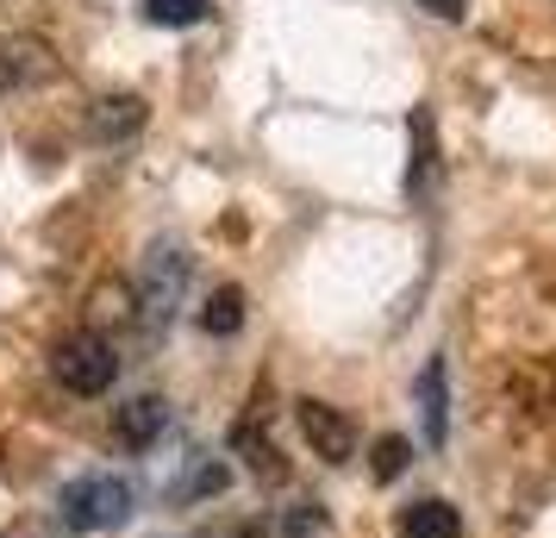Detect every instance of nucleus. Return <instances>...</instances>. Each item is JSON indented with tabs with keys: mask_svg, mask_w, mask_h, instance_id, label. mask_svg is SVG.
Instances as JSON below:
<instances>
[{
	"mask_svg": "<svg viewBox=\"0 0 556 538\" xmlns=\"http://www.w3.org/2000/svg\"><path fill=\"white\" fill-rule=\"evenodd\" d=\"M51 376L70 395H106L113 388V376H119V351H113V338L106 333H70V338H56V351H51Z\"/></svg>",
	"mask_w": 556,
	"mask_h": 538,
	"instance_id": "1",
	"label": "nucleus"
},
{
	"mask_svg": "<svg viewBox=\"0 0 556 538\" xmlns=\"http://www.w3.org/2000/svg\"><path fill=\"white\" fill-rule=\"evenodd\" d=\"M131 513V488L119 476H76V483L56 495V520L70 533H106Z\"/></svg>",
	"mask_w": 556,
	"mask_h": 538,
	"instance_id": "2",
	"label": "nucleus"
},
{
	"mask_svg": "<svg viewBox=\"0 0 556 538\" xmlns=\"http://www.w3.org/2000/svg\"><path fill=\"white\" fill-rule=\"evenodd\" d=\"M181 283H188V257H181L176 245L151 251V263H144V295H138V320H144V333H151V338L176 320Z\"/></svg>",
	"mask_w": 556,
	"mask_h": 538,
	"instance_id": "3",
	"label": "nucleus"
},
{
	"mask_svg": "<svg viewBox=\"0 0 556 538\" xmlns=\"http://www.w3.org/2000/svg\"><path fill=\"white\" fill-rule=\"evenodd\" d=\"M301 433H306V445H313V458L351 463L356 426H351V420H344L338 408H331V401H301Z\"/></svg>",
	"mask_w": 556,
	"mask_h": 538,
	"instance_id": "4",
	"label": "nucleus"
},
{
	"mask_svg": "<svg viewBox=\"0 0 556 538\" xmlns=\"http://www.w3.org/2000/svg\"><path fill=\"white\" fill-rule=\"evenodd\" d=\"M163 420H169V408L156 401V395H138L131 408H119V420H113V433H119V445L126 451H144L156 433H163Z\"/></svg>",
	"mask_w": 556,
	"mask_h": 538,
	"instance_id": "5",
	"label": "nucleus"
},
{
	"mask_svg": "<svg viewBox=\"0 0 556 538\" xmlns=\"http://www.w3.org/2000/svg\"><path fill=\"white\" fill-rule=\"evenodd\" d=\"M51 76V51L38 38H13L0 45V88H20V82H45Z\"/></svg>",
	"mask_w": 556,
	"mask_h": 538,
	"instance_id": "6",
	"label": "nucleus"
},
{
	"mask_svg": "<svg viewBox=\"0 0 556 538\" xmlns=\"http://www.w3.org/2000/svg\"><path fill=\"white\" fill-rule=\"evenodd\" d=\"M401 538H463V520L451 501H413L401 513Z\"/></svg>",
	"mask_w": 556,
	"mask_h": 538,
	"instance_id": "7",
	"label": "nucleus"
},
{
	"mask_svg": "<svg viewBox=\"0 0 556 538\" xmlns=\"http://www.w3.org/2000/svg\"><path fill=\"white\" fill-rule=\"evenodd\" d=\"M88 126H94V138H113V145H119V138H131V132L144 126V101H138V95H113V101H101L94 107V120H88Z\"/></svg>",
	"mask_w": 556,
	"mask_h": 538,
	"instance_id": "8",
	"label": "nucleus"
},
{
	"mask_svg": "<svg viewBox=\"0 0 556 538\" xmlns=\"http://www.w3.org/2000/svg\"><path fill=\"white\" fill-rule=\"evenodd\" d=\"M419 408H426V438L431 445H444V433H451V408H444V363L431 358L426 376H419Z\"/></svg>",
	"mask_w": 556,
	"mask_h": 538,
	"instance_id": "9",
	"label": "nucleus"
},
{
	"mask_svg": "<svg viewBox=\"0 0 556 538\" xmlns=\"http://www.w3.org/2000/svg\"><path fill=\"white\" fill-rule=\"evenodd\" d=\"M238 320H244V295H238V288H219V295H213V301H206V313H201V326L206 333H238Z\"/></svg>",
	"mask_w": 556,
	"mask_h": 538,
	"instance_id": "10",
	"label": "nucleus"
},
{
	"mask_svg": "<svg viewBox=\"0 0 556 538\" xmlns=\"http://www.w3.org/2000/svg\"><path fill=\"white\" fill-rule=\"evenodd\" d=\"M206 7L213 0H144V13H151L156 26H201Z\"/></svg>",
	"mask_w": 556,
	"mask_h": 538,
	"instance_id": "11",
	"label": "nucleus"
},
{
	"mask_svg": "<svg viewBox=\"0 0 556 538\" xmlns=\"http://www.w3.org/2000/svg\"><path fill=\"white\" fill-rule=\"evenodd\" d=\"M401 470H406V438H394V433H388V438L376 445V476L388 483V476H401Z\"/></svg>",
	"mask_w": 556,
	"mask_h": 538,
	"instance_id": "12",
	"label": "nucleus"
},
{
	"mask_svg": "<svg viewBox=\"0 0 556 538\" xmlns=\"http://www.w3.org/2000/svg\"><path fill=\"white\" fill-rule=\"evenodd\" d=\"M419 7H431L438 20H463V13H469V0H419Z\"/></svg>",
	"mask_w": 556,
	"mask_h": 538,
	"instance_id": "13",
	"label": "nucleus"
}]
</instances>
